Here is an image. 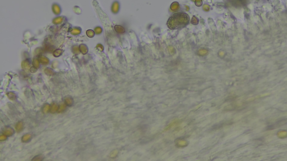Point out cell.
<instances>
[{
	"label": "cell",
	"mask_w": 287,
	"mask_h": 161,
	"mask_svg": "<svg viewBox=\"0 0 287 161\" xmlns=\"http://www.w3.org/2000/svg\"><path fill=\"white\" fill-rule=\"evenodd\" d=\"M189 21V16L185 13L180 12L171 16L167 21V26L172 30L178 29L186 26Z\"/></svg>",
	"instance_id": "6da1fadb"
},
{
	"label": "cell",
	"mask_w": 287,
	"mask_h": 161,
	"mask_svg": "<svg viewBox=\"0 0 287 161\" xmlns=\"http://www.w3.org/2000/svg\"><path fill=\"white\" fill-rule=\"evenodd\" d=\"M119 8H120V5H119L118 2L117 1L114 2L112 6V11L113 13L116 14L119 11Z\"/></svg>",
	"instance_id": "7a4b0ae2"
},
{
	"label": "cell",
	"mask_w": 287,
	"mask_h": 161,
	"mask_svg": "<svg viewBox=\"0 0 287 161\" xmlns=\"http://www.w3.org/2000/svg\"><path fill=\"white\" fill-rule=\"evenodd\" d=\"M170 8H171V10H172V11H176V10H178L179 8V5L178 2H173L171 4Z\"/></svg>",
	"instance_id": "3957f363"
},
{
	"label": "cell",
	"mask_w": 287,
	"mask_h": 161,
	"mask_svg": "<svg viewBox=\"0 0 287 161\" xmlns=\"http://www.w3.org/2000/svg\"><path fill=\"white\" fill-rule=\"evenodd\" d=\"M114 29H115L116 32H117L118 33H120V34L124 33H125V30L124 28L122 26H120V25L115 26V27H114Z\"/></svg>",
	"instance_id": "277c9868"
},
{
	"label": "cell",
	"mask_w": 287,
	"mask_h": 161,
	"mask_svg": "<svg viewBox=\"0 0 287 161\" xmlns=\"http://www.w3.org/2000/svg\"><path fill=\"white\" fill-rule=\"evenodd\" d=\"M53 11L55 14L59 15L61 13V9L59 5H54L53 6Z\"/></svg>",
	"instance_id": "5b68a950"
},
{
	"label": "cell",
	"mask_w": 287,
	"mask_h": 161,
	"mask_svg": "<svg viewBox=\"0 0 287 161\" xmlns=\"http://www.w3.org/2000/svg\"><path fill=\"white\" fill-rule=\"evenodd\" d=\"M80 51L82 53H83L84 54H85V53H87V51H88L87 47H86L85 45H84V44H83V45L80 47Z\"/></svg>",
	"instance_id": "8992f818"
},
{
	"label": "cell",
	"mask_w": 287,
	"mask_h": 161,
	"mask_svg": "<svg viewBox=\"0 0 287 161\" xmlns=\"http://www.w3.org/2000/svg\"><path fill=\"white\" fill-rule=\"evenodd\" d=\"M62 20H63L62 18H61V17L56 18L55 20H53V23L56 24H60V23H61V22L62 21Z\"/></svg>",
	"instance_id": "52a82bcc"
},
{
	"label": "cell",
	"mask_w": 287,
	"mask_h": 161,
	"mask_svg": "<svg viewBox=\"0 0 287 161\" xmlns=\"http://www.w3.org/2000/svg\"><path fill=\"white\" fill-rule=\"evenodd\" d=\"M81 30L78 29V28H74V29H73V30H72V32L71 33L73 35H77V34H79L80 33Z\"/></svg>",
	"instance_id": "ba28073f"
},
{
	"label": "cell",
	"mask_w": 287,
	"mask_h": 161,
	"mask_svg": "<svg viewBox=\"0 0 287 161\" xmlns=\"http://www.w3.org/2000/svg\"><path fill=\"white\" fill-rule=\"evenodd\" d=\"M191 21L192 24H194V25H196V24H198V22H199V20L196 17L193 16V18H192V19H191Z\"/></svg>",
	"instance_id": "9c48e42d"
},
{
	"label": "cell",
	"mask_w": 287,
	"mask_h": 161,
	"mask_svg": "<svg viewBox=\"0 0 287 161\" xmlns=\"http://www.w3.org/2000/svg\"><path fill=\"white\" fill-rule=\"evenodd\" d=\"M195 2L196 6H198V7H200V6H201L203 5L202 0H195Z\"/></svg>",
	"instance_id": "30bf717a"
},
{
	"label": "cell",
	"mask_w": 287,
	"mask_h": 161,
	"mask_svg": "<svg viewBox=\"0 0 287 161\" xmlns=\"http://www.w3.org/2000/svg\"><path fill=\"white\" fill-rule=\"evenodd\" d=\"M40 62L42 63H48V60L47 59V58L46 57H42L40 58Z\"/></svg>",
	"instance_id": "8fae6325"
},
{
	"label": "cell",
	"mask_w": 287,
	"mask_h": 161,
	"mask_svg": "<svg viewBox=\"0 0 287 161\" xmlns=\"http://www.w3.org/2000/svg\"><path fill=\"white\" fill-rule=\"evenodd\" d=\"M87 35H88V37H93V35L94 34V32L93 31H92V30H89L87 31Z\"/></svg>",
	"instance_id": "7c38bea8"
},
{
	"label": "cell",
	"mask_w": 287,
	"mask_h": 161,
	"mask_svg": "<svg viewBox=\"0 0 287 161\" xmlns=\"http://www.w3.org/2000/svg\"><path fill=\"white\" fill-rule=\"evenodd\" d=\"M94 32H95V33L97 34H99L102 32V29L100 27H97L95 29V31H94Z\"/></svg>",
	"instance_id": "4fadbf2b"
},
{
	"label": "cell",
	"mask_w": 287,
	"mask_h": 161,
	"mask_svg": "<svg viewBox=\"0 0 287 161\" xmlns=\"http://www.w3.org/2000/svg\"><path fill=\"white\" fill-rule=\"evenodd\" d=\"M203 9L204 11H208L209 10H210V6H209L208 5H204L203 6Z\"/></svg>",
	"instance_id": "5bb4252c"
},
{
	"label": "cell",
	"mask_w": 287,
	"mask_h": 161,
	"mask_svg": "<svg viewBox=\"0 0 287 161\" xmlns=\"http://www.w3.org/2000/svg\"><path fill=\"white\" fill-rule=\"evenodd\" d=\"M192 1H195V0H192Z\"/></svg>",
	"instance_id": "9a60e30c"
}]
</instances>
